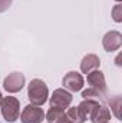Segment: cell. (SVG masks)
<instances>
[{
    "instance_id": "cell-1",
    "label": "cell",
    "mask_w": 122,
    "mask_h": 123,
    "mask_svg": "<svg viewBox=\"0 0 122 123\" xmlns=\"http://www.w3.org/2000/svg\"><path fill=\"white\" fill-rule=\"evenodd\" d=\"M47 96H49V89L42 79L30 80V83L27 86V97L32 105H34V106L45 105L47 100Z\"/></svg>"
},
{
    "instance_id": "cell-2",
    "label": "cell",
    "mask_w": 122,
    "mask_h": 123,
    "mask_svg": "<svg viewBox=\"0 0 122 123\" xmlns=\"http://www.w3.org/2000/svg\"><path fill=\"white\" fill-rule=\"evenodd\" d=\"M0 109H1V115L4 117L6 122H16L19 119V112H20V103L16 97L13 96H6L3 100H1V105H0Z\"/></svg>"
},
{
    "instance_id": "cell-3",
    "label": "cell",
    "mask_w": 122,
    "mask_h": 123,
    "mask_svg": "<svg viewBox=\"0 0 122 123\" xmlns=\"http://www.w3.org/2000/svg\"><path fill=\"white\" fill-rule=\"evenodd\" d=\"M20 120L22 123H42L45 120V112L39 106L27 105L20 115Z\"/></svg>"
},
{
    "instance_id": "cell-4",
    "label": "cell",
    "mask_w": 122,
    "mask_h": 123,
    "mask_svg": "<svg viewBox=\"0 0 122 123\" xmlns=\"http://www.w3.org/2000/svg\"><path fill=\"white\" fill-rule=\"evenodd\" d=\"M25 86V74L20 73V72H13L10 73L4 82H3V87L4 90L9 93H16V92H20Z\"/></svg>"
},
{
    "instance_id": "cell-5",
    "label": "cell",
    "mask_w": 122,
    "mask_h": 123,
    "mask_svg": "<svg viewBox=\"0 0 122 123\" xmlns=\"http://www.w3.org/2000/svg\"><path fill=\"white\" fill-rule=\"evenodd\" d=\"M88 85L89 87L98 90L99 93H102L103 96H108V92H106V82H105V76L101 70H92L91 73H88Z\"/></svg>"
},
{
    "instance_id": "cell-6",
    "label": "cell",
    "mask_w": 122,
    "mask_h": 123,
    "mask_svg": "<svg viewBox=\"0 0 122 123\" xmlns=\"http://www.w3.org/2000/svg\"><path fill=\"white\" fill-rule=\"evenodd\" d=\"M72 94L65 90V89H56L53 94L50 96V107H59V109H66L72 103Z\"/></svg>"
},
{
    "instance_id": "cell-7",
    "label": "cell",
    "mask_w": 122,
    "mask_h": 123,
    "mask_svg": "<svg viewBox=\"0 0 122 123\" xmlns=\"http://www.w3.org/2000/svg\"><path fill=\"white\" fill-rule=\"evenodd\" d=\"M122 44V34L116 30L108 31L102 39V46L106 52H115Z\"/></svg>"
},
{
    "instance_id": "cell-8",
    "label": "cell",
    "mask_w": 122,
    "mask_h": 123,
    "mask_svg": "<svg viewBox=\"0 0 122 123\" xmlns=\"http://www.w3.org/2000/svg\"><path fill=\"white\" fill-rule=\"evenodd\" d=\"M83 83H85V80H83L82 74L76 73V72H69L63 77V86H65V89H68L70 92H79V90H82Z\"/></svg>"
},
{
    "instance_id": "cell-9",
    "label": "cell",
    "mask_w": 122,
    "mask_h": 123,
    "mask_svg": "<svg viewBox=\"0 0 122 123\" xmlns=\"http://www.w3.org/2000/svg\"><path fill=\"white\" fill-rule=\"evenodd\" d=\"M101 66V59L96 56V55H86L82 62H81V70L82 73H91L92 70H96L98 67Z\"/></svg>"
},
{
    "instance_id": "cell-10",
    "label": "cell",
    "mask_w": 122,
    "mask_h": 123,
    "mask_svg": "<svg viewBox=\"0 0 122 123\" xmlns=\"http://www.w3.org/2000/svg\"><path fill=\"white\" fill-rule=\"evenodd\" d=\"M92 123H106L111 119V112L105 105H98L89 117Z\"/></svg>"
},
{
    "instance_id": "cell-11",
    "label": "cell",
    "mask_w": 122,
    "mask_h": 123,
    "mask_svg": "<svg viewBox=\"0 0 122 123\" xmlns=\"http://www.w3.org/2000/svg\"><path fill=\"white\" fill-rule=\"evenodd\" d=\"M99 105V102H96V100H91V99H85L78 107H79V110H81V113L83 115V117L85 119H88V117H91V115L93 113V110H95V107Z\"/></svg>"
},
{
    "instance_id": "cell-12",
    "label": "cell",
    "mask_w": 122,
    "mask_h": 123,
    "mask_svg": "<svg viewBox=\"0 0 122 123\" xmlns=\"http://www.w3.org/2000/svg\"><path fill=\"white\" fill-rule=\"evenodd\" d=\"M68 117H69V120L72 123H83L86 119L83 117V115L81 113V110H79V107H69L68 109V112L65 113Z\"/></svg>"
},
{
    "instance_id": "cell-13",
    "label": "cell",
    "mask_w": 122,
    "mask_h": 123,
    "mask_svg": "<svg viewBox=\"0 0 122 123\" xmlns=\"http://www.w3.org/2000/svg\"><path fill=\"white\" fill-rule=\"evenodd\" d=\"M63 113H65L63 109H59V107H50L49 112H47V115H46V120H47L49 123H56L59 119H61V116H63Z\"/></svg>"
},
{
    "instance_id": "cell-14",
    "label": "cell",
    "mask_w": 122,
    "mask_h": 123,
    "mask_svg": "<svg viewBox=\"0 0 122 123\" xmlns=\"http://www.w3.org/2000/svg\"><path fill=\"white\" fill-rule=\"evenodd\" d=\"M82 97H83V99L96 100V102H98V100H105V99H106V96H103L102 93H99L98 90H95V89H92V87L83 90V92H82Z\"/></svg>"
},
{
    "instance_id": "cell-15",
    "label": "cell",
    "mask_w": 122,
    "mask_h": 123,
    "mask_svg": "<svg viewBox=\"0 0 122 123\" xmlns=\"http://www.w3.org/2000/svg\"><path fill=\"white\" fill-rule=\"evenodd\" d=\"M112 17L116 23L122 22V6L121 4H115V7L112 9Z\"/></svg>"
},
{
    "instance_id": "cell-16",
    "label": "cell",
    "mask_w": 122,
    "mask_h": 123,
    "mask_svg": "<svg viewBox=\"0 0 122 123\" xmlns=\"http://www.w3.org/2000/svg\"><path fill=\"white\" fill-rule=\"evenodd\" d=\"M12 4V0H0V13L6 12Z\"/></svg>"
},
{
    "instance_id": "cell-17",
    "label": "cell",
    "mask_w": 122,
    "mask_h": 123,
    "mask_svg": "<svg viewBox=\"0 0 122 123\" xmlns=\"http://www.w3.org/2000/svg\"><path fill=\"white\" fill-rule=\"evenodd\" d=\"M56 123H72V122H70V120H69V117L63 113V116H61V119H59Z\"/></svg>"
},
{
    "instance_id": "cell-18",
    "label": "cell",
    "mask_w": 122,
    "mask_h": 123,
    "mask_svg": "<svg viewBox=\"0 0 122 123\" xmlns=\"http://www.w3.org/2000/svg\"><path fill=\"white\" fill-rule=\"evenodd\" d=\"M1 100H3V96H1V93H0V105H1Z\"/></svg>"
},
{
    "instance_id": "cell-19",
    "label": "cell",
    "mask_w": 122,
    "mask_h": 123,
    "mask_svg": "<svg viewBox=\"0 0 122 123\" xmlns=\"http://www.w3.org/2000/svg\"><path fill=\"white\" fill-rule=\"evenodd\" d=\"M116 1H121V0H116Z\"/></svg>"
},
{
    "instance_id": "cell-20",
    "label": "cell",
    "mask_w": 122,
    "mask_h": 123,
    "mask_svg": "<svg viewBox=\"0 0 122 123\" xmlns=\"http://www.w3.org/2000/svg\"><path fill=\"white\" fill-rule=\"evenodd\" d=\"M106 123H108V122H106Z\"/></svg>"
}]
</instances>
